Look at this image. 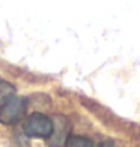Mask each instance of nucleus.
I'll use <instances>...</instances> for the list:
<instances>
[{"instance_id": "7ed1b4c3", "label": "nucleus", "mask_w": 140, "mask_h": 147, "mask_svg": "<svg viewBox=\"0 0 140 147\" xmlns=\"http://www.w3.org/2000/svg\"><path fill=\"white\" fill-rule=\"evenodd\" d=\"M65 147H93V141L84 135H69L65 141Z\"/></svg>"}, {"instance_id": "20e7f679", "label": "nucleus", "mask_w": 140, "mask_h": 147, "mask_svg": "<svg viewBox=\"0 0 140 147\" xmlns=\"http://www.w3.org/2000/svg\"><path fill=\"white\" fill-rule=\"evenodd\" d=\"M98 147H115V146H113V143H111V141H103Z\"/></svg>"}, {"instance_id": "f257e3e1", "label": "nucleus", "mask_w": 140, "mask_h": 147, "mask_svg": "<svg viewBox=\"0 0 140 147\" xmlns=\"http://www.w3.org/2000/svg\"><path fill=\"white\" fill-rule=\"evenodd\" d=\"M27 101L21 96L9 95L0 102V123L11 126L21 120L26 114Z\"/></svg>"}, {"instance_id": "f03ea898", "label": "nucleus", "mask_w": 140, "mask_h": 147, "mask_svg": "<svg viewBox=\"0 0 140 147\" xmlns=\"http://www.w3.org/2000/svg\"><path fill=\"white\" fill-rule=\"evenodd\" d=\"M54 131L51 119L42 113H32L24 119L23 132L30 138H50Z\"/></svg>"}]
</instances>
